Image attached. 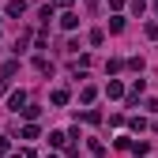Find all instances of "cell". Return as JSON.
I'll list each match as a JSON object with an SVG mask.
<instances>
[{
  "label": "cell",
  "mask_w": 158,
  "mask_h": 158,
  "mask_svg": "<svg viewBox=\"0 0 158 158\" xmlns=\"http://www.w3.org/2000/svg\"><path fill=\"white\" fill-rule=\"evenodd\" d=\"M8 106H11V109L19 113V106H27V94H23V90H15V94L8 98Z\"/></svg>",
  "instance_id": "1"
},
{
  "label": "cell",
  "mask_w": 158,
  "mask_h": 158,
  "mask_svg": "<svg viewBox=\"0 0 158 158\" xmlns=\"http://www.w3.org/2000/svg\"><path fill=\"white\" fill-rule=\"evenodd\" d=\"M23 11H27L23 0H11V4H8V15H23Z\"/></svg>",
  "instance_id": "2"
},
{
  "label": "cell",
  "mask_w": 158,
  "mask_h": 158,
  "mask_svg": "<svg viewBox=\"0 0 158 158\" xmlns=\"http://www.w3.org/2000/svg\"><path fill=\"white\" fill-rule=\"evenodd\" d=\"M75 23H79V15H72V11H68V15H64V19H60V27H64V30H72V27H75Z\"/></svg>",
  "instance_id": "3"
},
{
  "label": "cell",
  "mask_w": 158,
  "mask_h": 158,
  "mask_svg": "<svg viewBox=\"0 0 158 158\" xmlns=\"http://www.w3.org/2000/svg\"><path fill=\"white\" fill-rule=\"evenodd\" d=\"M68 102V90H53V106H64Z\"/></svg>",
  "instance_id": "4"
},
{
  "label": "cell",
  "mask_w": 158,
  "mask_h": 158,
  "mask_svg": "<svg viewBox=\"0 0 158 158\" xmlns=\"http://www.w3.org/2000/svg\"><path fill=\"white\" fill-rule=\"evenodd\" d=\"M106 94H109V98H121L124 90H121V83H109V87H106Z\"/></svg>",
  "instance_id": "5"
},
{
  "label": "cell",
  "mask_w": 158,
  "mask_h": 158,
  "mask_svg": "<svg viewBox=\"0 0 158 158\" xmlns=\"http://www.w3.org/2000/svg\"><path fill=\"white\" fill-rule=\"evenodd\" d=\"M0 154H8V135H0Z\"/></svg>",
  "instance_id": "6"
}]
</instances>
